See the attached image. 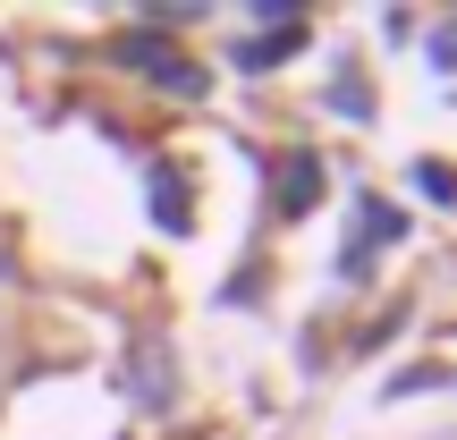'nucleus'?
Instances as JSON below:
<instances>
[{
    "label": "nucleus",
    "mask_w": 457,
    "mask_h": 440,
    "mask_svg": "<svg viewBox=\"0 0 457 440\" xmlns=\"http://www.w3.org/2000/svg\"><path fill=\"white\" fill-rule=\"evenodd\" d=\"M296 43H305V34H296V26H271V34H254V43L237 51V68H271V60H288Z\"/></svg>",
    "instance_id": "f257e3e1"
},
{
    "label": "nucleus",
    "mask_w": 457,
    "mask_h": 440,
    "mask_svg": "<svg viewBox=\"0 0 457 440\" xmlns=\"http://www.w3.org/2000/svg\"><path fill=\"white\" fill-rule=\"evenodd\" d=\"M0 279H9V262H0Z\"/></svg>",
    "instance_id": "f03ea898"
}]
</instances>
